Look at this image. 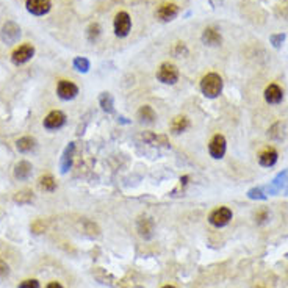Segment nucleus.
Returning <instances> with one entry per match:
<instances>
[{
  "label": "nucleus",
  "mask_w": 288,
  "mask_h": 288,
  "mask_svg": "<svg viewBox=\"0 0 288 288\" xmlns=\"http://www.w3.org/2000/svg\"><path fill=\"white\" fill-rule=\"evenodd\" d=\"M0 38L5 44H14L20 38V27L13 20H6L0 30Z\"/></svg>",
  "instance_id": "3"
},
{
  "label": "nucleus",
  "mask_w": 288,
  "mask_h": 288,
  "mask_svg": "<svg viewBox=\"0 0 288 288\" xmlns=\"http://www.w3.org/2000/svg\"><path fill=\"white\" fill-rule=\"evenodd\" d=\"M155 14L158 19L163 20V22H169V20H172L179 14V6L176 3H163L158 6Z\"/></svg>",
  "instance_id": "12"
},
{
  "label": "nucleus",
  "mask_w": 288,
  "mask_h": 288,
  "mask_svg": "<svg viewBox=\"0 0 288 288\" xmlns=\"http://www.w3.org/2000/svg\"><path fill=\"white\" fill-rule=\"evenodd\" d=\"M74 152H75V144L74 143H69L66 149L63 150V155H61V162H60V171L61 174H66V172L71 169L72 166V160H74Z\"/></svg>",
  "instance_id": "13"
},
{
  "label": "nucleus",
  "mask_w": 288,
  "mask_h": 288,
  "mask_svg": "<svg viewBox=\"0 0 288 288\" xmlns=\"http://www.w3.org/2000/svg\"><path fill=\"white\" fill-rule=\"evenodd\" d=\"M226 149H227V143L222 135H215L210 140V144H208V152H210V155L216 158V160L224 157Z\"/></svg>",
  "instance_id": "8"
},
{
  "label": "nucleus",
  "mask_w": 288,
  "mask_h": 288,
  "mask_svg": "<svg viewBox=\"0 0 288 288\" xmlns=\"http://www.w3.org/2000/svg\"><path fill=\"white\" fill-rule=\"evenodd\" d=\"M230 219H232V210L227 207H219L215 208V210L208 216V222L215 227H224L227 226Z\"/></svg>",
  "instance_id": "4"
},
{
  "label": "nucleus",
  "mask_w": 288,
  "mask_h": 288,
  "mask_svg": "<svg viewBox=\"0 0 288 288\" xmlns=\"http://www.w3.org/2000/svg\"><path fill=\"white\" fill-rule=\"evenodd\" d=\"M188 180H190V177H188V176H183V177H180V185L185 186L186 183H188Z\"/></svg>",
  "instance_id": "37"
},
{
  "label": "nucleus",
  "mask_w": 288,
  "mask_h": 288,
  "mask_svg": "<svg viewBox=\"0 0 288 288\" xmlns=\"http://www.w3.org/2000/svg\"><path fill=\"white\" fill-rule=\"evenodd\" d=\"M16 147L19 152H22V154L32 152V150L36 147V140L32 138V136H22V138L16 141Z\"/></svg>",
  "instance_id": "21"
},
{
  "label": "nucleus",
  "mask_w": 288,
  "mask_h": 288,
  "mask_svg": "<svg viewBox=\"0 0 288 288\" xmlns=\"http://www.w3.org/2000/svg\"><path fill=\"white\" fill-rule=\"evenodd\" d=\"M10 274V266L3 260H0V277H6Z\"/></svg>",
  "instance_id": "34"
},
{
  "label": "nucleus",
  "mask_w": 288,
  "mask_h": 288,
  "mask_svg": "<svg viewBox=\"0 0 288 288\" xmlns=\"http://www.w3.org/2000/svg\"><path fill=\"white\" fill-rule=\"evenodd\" d=\"M143 140H146L147 143L154 144V146H158V144H163V146H169V143L166 140V136L163 135H155L152 132H146L143 135Z\"/></svg>",
  "instance_id": "24"
},
{
  "label": "nucleus",
  "mask_w": 288,
  "mask_h": 288,
  "mask_svg": "<svg viewBox=\"0 0 288 288\" xmlns=\"http://www.w3.org/2000/svg\"><path fill=\"white\" fill-rule=\"evenodd\" d=\"M277 158H279L277 150L270 147V149H265L263 152L258 155V163H260L262 166H265V168H271V166H274V164L277 163Z\"/></svg>",
  "instance_id": "17"
},
{
  "label": "nucleus",
  "mask_w": 288,
  "mask_h": 288,
  "mask_svg": "<svg viewBox=\"0 0 288 288\" xmlns=\"http://www.w3.org/2000/svg\"><path fill=\"white\" fill-rule=\"evenodd\" d=\"M282 99H284V91L280 90V86L276 85V83H272L270 85L268 88L265 90V100L268 104L271 105H277L282 102Z\"/></svg>",
  "instance_id": "14"
},
{
  "label": "nucleus",
  "mask_w": 288,
  "mask_h": 288,
  "mask_svg": "<svg viewBox=\"0 0 288 288\" xmlns=\"http://www.w3.org/2000/svg\"><path fill=\"white\" fill-rule=\"evenodd\" d=\"M136 229H138V234L144 240H149V238H152V235H154L155 224L150 218H140L138 224H136Z\"/></svg>",
  "instance_id": "16"
},
{
  "label": "nucleus",
  "mask_w": 288,
  "mask_h": 288,
  "mask_svg": "<svg viewBox=\"0 0 288 288\" xmlns=\"http://www.w3.org/2000/svg\"><path fill=\"white\" fill-rule=\"evenodd\" d=\"M266 194H277L280 191L288 193V169L277 174V177L272 180L271 185H268L266 188H263Z\"/></svg>",
  "instance_id": "9"
},
{
  "label": "nucleus",
  "mask_w": 288,
  "mask_h": 288,
  "mask_svg": "<svg viewBox=\"0 0 288 288\" xmlns=\"http://www.w3.org/2000/svg\"><path fill=\"white\" fill-rule=\"evenodd\" d=\"M18 288H41V285L36 279H27V280H22Z\"/></svg>",
  "instance_id": "31"
},
{
  "label": "nucleus",
  "mask_w": 288,
  "mask_h": 288,
  "mask_svg": "<svg viewBox=\"0 0 288 288\" xmlns=\"http://www.w3.org/2000/svg\"><path fill=\"white\" fill-rule=\"evenodd\" d=\"M157 78L164 85H174L179 80V69L172 63H163L157 72Z\"/></svg>",
  "instance_id": "2"
},
{
  "label": "nucleus",
  "mask_w": 288,
  "mask_h": 288,
  "mask_svg": "<svg viewBox=\"0 0 288 288\" xmlns=\"http://www.w3.org/2000/svg\"><path fill=\"white\" fill-rule=\"evenodd\" d=\"M174 54H176V55H186V54H188V50H186V47H185L183 42H177Z\"/></svg>",
  "instance_id": "35"
},
{
  "label": "nucleus",
  "mask_w": 288,
  "mask_h": 288,
  "mask_svg": "<svg viewBox=\"0 0 288 288\" xmlns=\"http://www.w3.org/2000/svg\"><path fill=\"white\" fill-rule=\"evenodd\" d=\"M248 198L254 199V200H265L268 196H266V193H265V190L262 188V186H258V188H251L248 191Z\"/></svg>",
  "instance_id": "29"
},
{
  "label": "nucleus",
  "mask_w": 288,
  "mask_h": 288,
  "mask_svg": "<svg viewBox=\"0 0 288 288\" xmlns=\"http://www.w3.org/2000/svg\"><path fill=\"white\" fill-rule=\"evenodd\" d=\"M32 230H33L35 234H42L46 230V224L41 219H38V221H35L33 224H32Z\"/></svg>",
  "instance_id": "33"
},
{
  "label": "nucleus",
  "mask_w": 288,
  "mask_h": 288,
  "mask_svg": "<svg viewBox=\"0 0 288 288\" xmlns=\"http://www.w3.org/2000/svg\"><path fill=\"white\" fill-rule=\"evenodd\" d=\"M32 171H33L32 163L27 160H22L14 166V177H16L18 180H27L32 176Z\"/></svg>",
  "instance_id": "18"
},
{
  "label": "nucleus",
  "mask_w": 288,
  "mask_h": 288,
  "mask_svg": "<svg viewBox=\"0 0 288 288\" xmlns=\"http://www.w3.org/2000/svg\"><path fill=\"white\" fill-rule=\"evenodd\" d=\"M33 55H35V47L32 44H22L11 54V61L16 66H20V64H25L28 60H32Z\"/></svg>",
  "instance_id": "6"
},
{
  "label": "nucleus",
  "mask_w": 288,
  "mask_h": 288,
  "mask_svg": "<svg viewBox=\"0 0 288 288\" xmlns=\"http://www.w3.org/2000/svg\"><path fill=\"white\" fill-rule=\"evenodd\" d=\"M155 118H157V114H155L152 107L143 105L138 110V119H140V122H143V124H152V122H155Z\"/></svg>",
  "instance_id": "19"
},
{
  "label": "nucleus",
  "mask_w": 288,
  "mask_h": 288,
  "mask_svg": "<svg viewBox=\"0 0 288 288\" xmlns=\"http://www.w3.org/2000/svg\"><path fill=\"white\" fill-rule=\"evenodd\" d=\"M202 42L205 46L216 47L222 42V36L215 27H207L204 30V33H202Z\"/></svg>",
  "instance_id": "15"
},
{
  "label": "nucleus",
  "mask_w": 288,
  "mask_h": 288,
  "mask_svg": "<svg viewBox=\"0 0 288 288\" xmlns=\"http://www.w3.org/2000/svg\"><path fill=\"white\" fill-rule=\"evenodd\" d=\"M280 130H285V126L282 122H277V124H274L270 128V136L276 141H282L285 138V133H280Z\"/></svg>",
  "instance_id": "26"
},
{
  "label": "nucleus",
  "mask_w": 288,
  "mask_h": 288,
  "mask_svg": "<svg viewBox=\"0 0 288 288\" xmlns=\"http://www.w3.org/2000/svg\"><path fill=\"white\" fill-rule=\"evenodd\" d=\"M222 78L215 74V72H210V74H207L202 77V80H200V91H202V94L208 99H216L222 91Z\"/></svg>",
  "instance_id": "1"
},
{
  "label": "nucleus",
  "mask_w": 288,
  "mask_h": 288,
  "mask_svg": "<svg viewBox=\"0 0 288 288\" xmlns=\"http://www.w3.org/2000/svg\"><path fill=\"white\" fill-rule=\"evenodd\" d=\"M99 104L102 107V110L107 113H113L114 111V100L113 96L110 92H102V94L99 96Z\"/></svg>",
  "instance_id": "23"
},
{
  "label": "nucleus",
  "mask_w": 288,
  "mask_h": 288,
  "mask_svg": "<svg viewBox=\"0 0 288 288\" xmlns=\"http://www.w3.org/2000/svg\"><path fill=\"white\" fill-rule=\"evenodd\" d=\"M39 188L44 190V191H49V193L55 191V188H56L55 179H54L52 176H42V177L39 179Z\"/></svg>",
  "instance_id": "25"
},
{
  "label": "nucleus",
  "mask_w": 288,
  "mask_h": 288,
  "mask_svg": "<svg viewBox=\"0 0 288 288\" xmlns=\"http://www.w3.org/2000/svg\"><path fill=\"white\" fill-rule=\"evenodd\" d=\"M163 288H176V287H172V285H166V287H163Z\"/></svg>",
  "instance_id": "38"
},
{
  "label": "nucleus",
  "mask_w": 288,
  "mask_h": 288,
  "mask_svg": "<svg viewBox=\"0 0 288 288\" xmlns=\"http://www.w3.org/2000/svg\"><path fill=\"white\" fill-rule=\"evenodd\" d=\"M47 288H63V285H61L60 282H50V284L47 285Z\"/></svg>",
  "instance_id": "36"
},
{
  "label": "nucleus",
  "mask_w": 288,
  "mask_h": 288,
  "mask_svg": "<svg viewBox=\"0 0 288 288\" xmlns=\"http://www.w3.org/2000/svg\"><path fill=\"white\" fill-rule=\"evenodd\" d=\"M100 25L97 24V22H92L90 27H88V30H86V36H88V41H91V42H94L99 36H100Z\"/></svg>",
  "instance_id": "28"
},
{
  "label": "nucleus",
  "mask_w": 288,
  "mask_h": 288,
  "mask_svg": "<svg viewBox=\"0 0 288 288\" xmlns=\"http://www.w3.org/2000/svg\"><path fill=\"white\" fill-rule=\"evenodd\" d=\"M188 127H190L188 118H186V116H176L174 119H172V122H171V133L179 135V133L185 132Z\"/></svg>",
  "instance_id": "20"
},
{
  "label": "nucleus",
  "mask_w": 288,
  "mask_h": 288,
  "mask_svg": "<svg viewBox=\"0 0 288 288\" xmlns=\"http://www.w3.org/2000/svg\"><path fill=\"white\" fill-rule=\"evenodd\" d=\"M64 124H66V114L60 110L50 111L44 119V127L47 130H58Z\"/></svg>",
  "instance_id": "10"
},
{
  "label": "nucleus",
  "mask_w": 288,
  "mask_h": 288,
  "mask_svg": "<svg viewBox=\"0 0 288 288\" xmlns=\"http://www.w3.org/2000/svg\"><path fill=\"white\" fill-rule=\"evenodd\" d=\"M72 64H74V69L78 71V72H88L90 71V61L85 58V56H77V58H74V61H72Z\"/></svg>",
  "instance_id": "27"
},
{
  "label": "nucleus",
  "mask_w": 288,
  "mask_h": 288,
  "mask_svg": "<svg viewBox=\"0 0 288 288\" xmlns=\"http://www.w3.org/2000/svg\"><path fill=\"white\" fill-rule=\"evenodd\" d=\"M35 199V194L32 190H20L14 194V202L19 204V205H25V204H30L32 200Z\"/></svg>",
  "instance_id": "22"
},
{
  "label": "nucleus",
  "mask_w": 288,
  "mask_h": 288,
  "mask_svg": "<svg viewBox=\"0 0 288 288\" xmlns=\"http://www.w3.org/2000/svg\"><path fill=\"white\" fill-rule=\"evenodd\" d=\"M27 11L33 16H44L52 8L50 0H27L25 2Z\"/></svg>",
  "instance_id": "11"
},
{
  "label": "nucleus",
  "mask_w": 288,
  "mask_h": 288,
  "mask_svg": "<svg viewBox=\"0 0 288 288\" xmlns=\"http://www.w3.org/2000/svg\"><path fill=\"white\" fill-rule=\"evenodd\" d=\"M270 218V213H268V210H258L257 213H255V221L258 222V224H263V222Z\"/></svg>",
  "instance_id": "32"
},
{
  "label": "nucleus",
  "mask_w": 288,
  "mask_h": 288,
  "mask_svg": "<svg viewBox=\"0 0 288 288\" xmlns=\"http://www.w3.org/2000/svg\"><path fill=\"white\" fill-rule=\"evenodd\" d=\"M270 41H271V44L274 49H280L284 44V41H285V35L284 33H276V35H271L270 36Z\"/></svg>",
  "instance_id": "30"
},
{
  "label": "nucleus",
  "mask_w": 288,
  "mask_h": 288,
  "mask_svg": "<svg viewBox=\"0 0 288 288\" xmlns=\"http://www.w3.org/2000/svg\"><path fill=\"white\" fill-rule=\"evenodd\" d=\"M56 94L63 100H72L78 94V86L69 80H60L56 85Z\"/></svg>",
  "instance_id": "7"
},
{
  "label": "nucleus",
  "mask_w": 288,
  "mask_h": 288,
  "mask_svg": "<svg viewBox=\"0 0 288 288\" xmlns=\"http://www.w3.org/2000/svg\"><path fill=\"white\" fill-rule=\"evenodd\" d=\"M132 28V19L128 16V13L121 11L116 14L114 18V35L119 36V38H126V36L130 33Z\"/></svg>",
  "instance_id": "5"
}]
</instances>
